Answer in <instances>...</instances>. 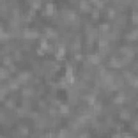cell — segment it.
Returning a JSON list of instances; mask_svg holds the SVG:
<instances>
[{"instance_id": "cell-1", "label": "cell", "mask_w": 138, "mask_h": 138, "mask_svg": "<svg viewBox=\"0 0 138 138\" xmlns=\"http://www.w3.org/2000/svg\"><path fill=\"white\" fill-rule=\"evenodd\" d=\"M65 53H66V50H65V45L64 44H60L58 45V48H57V51L55 53V56L57 59H61L63 57L65 56Z\"/></svg>"}, {"instance_id": "cell-2", "label": "cell", "mask_w": 138, "mask_h": 138, "mask_svg": "<svg viewBox=\"0 0 138 138\" xmlns=\"http://www.w3.org/2000/svg\"><path fill=\"white\" fill-rule=\"evenodd\" d=\"M38 36H39V32L35 31V30L27 29V30L24 31V37L27 38V39H34V38H37Z\"/></svg>"}, {"instance_id": "cell-3", "label": "cell", "mask_w": 138, "mask_h": 138, "mask_svg": "<svg viewBox=\"0 0 138 138\" xmlns=\"http://www.w3.org/2000/svg\"><path fill=\"white\" fill-rule=\"evenodd\" d=\"M30 72H27V71H23V72H21V74L19 75V78H17V80H19L20 82H25V81H27L28 79L30 78Z\"/></svg>"}, {"instance_id": "cell-4", "label": "cell", "mask_w": 138, "mask_h": 138, "mask_svg": "<svg viewBox=\"0 0 138 138\" xmlns=\"http://www.w3.org/2000/svg\"><path fill=\"white\" fill-rule=\"evenodd\" d=\"M54 13V5L52 2L45 3V14L46 15H52Z\"/></svg>"}, {"instance_id": "cell-5", "label": "cell", "mask_w": 138, "mask_h": 138, "mask_svg": "<svg viewBox=\"0 0 138 138\" xmlns=\"http://www.w3.org/2000/svg\"><path fill=\"white\" fill-rule=\"evenodd\" d=\"M85 99H86V101H88V104L91 105V106H94V105L96 104V97H95V95H93V94L86 95Z\"/></svg>"}, {"instance_id": "cell-6", "label": "cell", "mask_w": 138, "mask_h": 138, "mask_svg": "<svg viewBox=\"0 0 138 138\" xmlns=\"http://www.w3.org/2000/svg\"><path fill=\"white\" fill-rule=\"evenodd\" d=\"M124 100H125L124 95H118V96H115L114 98H113V103L117 104V105H120V104L124 103Z\"/></svg>"}, {"instance_id": "cell-7", "label": "cell", "mask_w": 138, "mask_h": 138, "mask_svg": "<svg viewBox=\"0 0 138 138\" xmlns=\"http://www.w3.org/2000/svg\"><path fill=\"white\" fill-rule=\"evenodd\" d=\"M89 60L92 64H98L99 63V57L98 55H95V54H92V55H89Z\"/></svg>"}, {"instance_id": "cell-8", "label": "cell", "mask_w": 138, "mask_h": 138, "mask_svg": "<svg viewBox=\"0 0 138 138\" xmlns=\"http://www.w3.org/2000/svg\"><path fill=\"white\" fill-rule=\"evenodd\" d=\"M49 45H50V43H48V40H46L45 38H42L41 41H40V48L43 49L44 51H46L49 48Z\"/></svg>"}, {"instance_id": "cell-9", "label": "cell", "mask_w": 138, "mask_h": 138, "mask_svg": "<svg viewBox=\"0 0 138 138\" xmlns=\"http://www.w3.org/2000/svg\"><path fill=\"white\" fill-rule=\"evenodd\" d=\"M58 111L60 112V113H67V112H69V107L65 104H61L59 106V108H58Z\"/></svg>"}, {"instance_id": "cell-10", "label": "cell", "mask_w": 138, "mask_h": 138, "mask_svg": "<svg viewBox=\"0 0 138 138\" xmlns=\"http://www.w3.org/2000/svg\"><path fill=\"white\" fill-rule=\"evenodd\" d=\"M120 118L124 119V120H129L130 119V113L127 111H122L121 113H120Z\"/></svg>"}, {"instance_id": "cell-11", "label": "cell", "mask_w": 138, "mask_h": 138, "mask_svg": "<svg viewBox=\"0 0 138 138\" xmlns=\"http://www.w3.org/2000/svg\"><path fill=\"white\" fill-rule=\"evenodd\" d=\"M80 8H81L82 10H89V9H91V7H90V2L81 1V2H80Z\"/></svg>"}, {"instance_id": "cell-12", "label": "cell", "mask_w": 138, "mask_h": 138, "mask_svg": "<svg viewBox=\"0 0 138 138\" xmlns=\"http://www.w3.org/2000/svg\"><path fill=\"white\" fill-rule=\"evenodd\" d=\"M132 20H133V23L134 24L138 25V11H134V12H133Z\"/></svg>"}, {"instance_id": "cell-13", "label": "cell", "mask_w": 138, "mask_h": 138, "mask_svg": "<svg viewBox=\"0 0 138 138\" xmlns=\"http://www.w3.org/2000/svg\"><path fill=\"white\" fill-rule=\"evenodd\" d=\"M45 32H46V35L48 36H50V37H55L56 36V32H55V30L54 29H52V28H45Z\"/></svg>"}, {"instance_id": "cell-14", "label": "cell", "mask_w": 138, "mask_h": 138, "mask_svg": "<svg viewBox=\"0 0 138 138\" xmlns=\"http://www.w3.org/2000/svg\"><path fill=\"white\" fill-rule=\"evenodd\" d=\"M3 65H6V66H11L12 65V61H11V58L9 56H5L3 57Z\"/></svg>"}, {"instance_id": "cell-15", "label": "cell", "mask_w": 138, "mask_h": 138, "mask_svg": "<svg viewBox=\"0 0 138 138\" xmlns=\"http://www.w3.org/2000/svg\"><path fill=\"white\" fill-rule=\"evenodd\" d=\"M115 15V10L113 8H109L108 9V16L110 17V19H113Z\"/></svg>"}, {"instance_id": "cell-16", "label": "cell", "mask_w": 138, "mask_h": 138, "mask_svg": "<svg viewBox=\"0 0 138 138\" xmlns=\"http://www.w3.org/2000/svg\"><path fill=\"white\" fill-rule=\"evenodd\" d=\"M100 29L103 30L104 32H106V31H108L109 29H110V26H109V24L104 23V24H101V25H100Z\"/></svg>"}, {"instance_id": "cell-17", "label": "cell", "mask_w": 138, "mask_h": 138, "mask_svg": "<svg viewBox=\"0 0 138 138\" xmlns=\"http://www.w3.org/2000/svg\"><path fill=\"white\" fill-rule=\"evenodd\" d=\"M23 95H25V96H30V95H32V90L31 89H24L23 90Z\"/></svg>"}, {"instance_id": "cell-18", "label": "cell", "mask_w": 138, "mask_h": 138, "mask_svg": "<svg viewBox=\"0 0 138 138\" xmlns=\"http://www.w3.org/2000/svg\"><path fill=\"white\" fill-rule=\"evenodd\" d=\"M19 88V83H17V81H12L9 84V89H12V90H15Z\"/></svg>"}, {"instance_id": "cell-19", "label": "cell", "mask_w": 138, "mask_h": 138, "mask_svg": "<svg viewBox=\"0 0 138 138\" xmlns=\"http://www.w3.org/2000/svg\"><path fill=\"white\" fill-rule=\"evenodd\" d=\"M41 1H34L32 2V9L34 10H37V9H40V7H41Z\"/></svg>"}, {"instance_id": "cell-20", "label": "cell", "mask_w": 138, "mask_h": 138, "mask_svg": "<svg viewBox=\"0 0 138 138\" xmlns=\"http://www.w3.org/2000/svg\"><path fill=\"white\" fill-rule=\"evenodd\" d=\"M92 14H93V17L94 19H98L99 17V10H98V8H95L93 10V12H92Z\"/></svg>"}, {"instance_id": "cell-21", "label": "cell", "mask_w": 138, "mask_h": 138, "mask_svg": "<svg viewBox=\"0 0 138 138\" xmlns=\"http://www.w3.org/2000/svg\"><path fill=\"white\" fill-rule=\"evenodd\" d=\"M101 110V105H100V103H96L95 105H94V111L95 112H98V111H100Z\"/></svg>"}, {"instance_id": "cell-22", "label": "cell", "mask_w": 138, "mask_h": 138, "mask_svg": "<svg viewBox=\"0 0 138 138\" xmlns=\"http://www.w3.org/2000/svg\"><path fill=\"white\" fill-rule=\"evenodd\" d=\"M132 85L135 86V88H138V77L132 79Z\"/></svg>"}, {"instance_id": "cell-23", "label": "cell", "mask_w": 138, "mask_h": 138, "mask_svg": "<svg viewBox=\"0 0 138 138\" xmlns=\"http://www.w3.org/2000/svg\"><path fill=\"white\" fill-rule=\"evenodd\" d=\"M20 133L22 134V135H27V134H28V129L26 127H22L20 129Z\"/></svg>"}, {"instance_id": "cell-24", "label": "cell", "mask_w": 138, "mask_h": 138, "mask_svg": "<svg viewBox=\"0 0 138 138\" xmlns=\"http://www.w3.org/2000/svg\"><path fill=\"white\" fill-rule=\"evenodd\" d=\"M36 52H37V54H38V55H43L45 51L43 50V49H41V48H38L37 50H36Z\"/></svg>"}, {"instance_id": "cell-25", "label": "cell", "mask_w": 138, "mask_h": 138, "mask_svg": "<svg viewBox=\"0 0 138 138\" xmlns=\"http://www.w3.org/2000/svg\"><path fill=\"white\" fill-rule=\"evenodd\" d=\"M123 138H136L135 136H133V135H130V134H123L122 135Z\"/></svg>"}, {"instance_id": "cell-26", "label": "cell", "mask_w": 138, "mask_h": 138, "mask_svg": "<svg viewBox=\"0 0 138 138\" xmlns=\"http://www.w3.org/2000/svg\"><path fill=\"white\" fill-rule=\"evenodd\" d=\"M75 58L80 59V58H82V55H81L80 53H76V54H75Z\"/></svg>"}, {"instance_id": "cell-27", "label": "cell", "mask_w": 138, "mask_h": 138, "mask_svg": "<svg viewBox=\"0 0 138 138\" xmlns=\"http://www.w3.org/2000/svg\"><path fill=\"white\" fill-rule=\"evenodd\" d=\"M12 100H8V101H7V107H11V106H12Z\"/></svg>"}, {"instance_id": "cell-28", "label": "cell", "mask_w": 138, "mask_h": 138, "mask_svg": "<svg viewBox=\"0 0 138 138\" xmlns=\"http://www.w3.org/2000/svg\"><path fill=\"white\" fill-rule=\"evenodd\" d=\"M51 138H53V137H51Z\"/></svg>"}]
</instances>
